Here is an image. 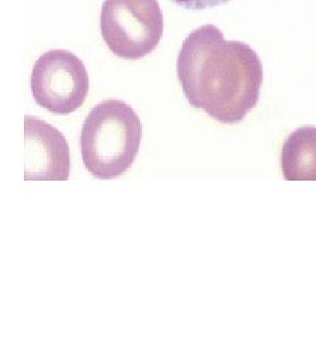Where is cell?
<instances>
[{
  "label": "cell",
  "instance_id": "1",
  "mask_svg": "<svg viewBox=\"0 0 316 356\" xmlns=\"http://www.w3.org/2000/svg\"><path fill=\"white\" fill-rule=\"evenodd\" d=\"M177 74L188 102L224 124L244 120L257 106L264 79L256 51L245 42L228 41L211 24L185 38Z\"/></svg>",
  "mask_w": 316,
  "mask_h": 356
},
{
  "label": "cell",
  "instance_id": "2",
  "mask_svg": "<svg viewBox=\"0 0 316 356\" xmlns=\"http://www.w3.org/2000/svg\"><path fill=\"white\" fill-rule=\"evenodd\" d=\"M141 138L139 115L129 104L116 99L99 103L81 132L83 164L99 179L119 177L135 163Z\"/></svg>",
  "mask_w": 316,
  "mask_h": 356
},
{
  "label": "cell",
  "instance_id": "3",
  "mask_svg": "<svg viewBox=\"0 0 316 356\" xmlns=\"http://www.w3.org/2000/svg\"><path fill=\"white\" fill-rule=\"evenodd\" d=\"M101 29L115 56L140 60L160 44L164 16L157 0H104Z\"/></svg>",
  "mask_w": 316,
  "mask_h": 356
},
{
  "label": "cell",
  "instance_id": "4",
  "mask_svg": "<svg viewBox=\"0 0 316 356\" xmlns=\"http://www.w3.org/2000/svg\"><path fill=\"white\" fill-rule=\"evenodd\" d=\"M89 89L85 64L72 51H47L33 66L32 95L38 104L53 114L74 113L86 101Z\"/></svg>",
  "mask_w": 316,
  "mask_h": 356
},
{
  "label": "cell",
  "instance_id": "5",
  "mask_svg": "<svg viewBox=\"0 0 316 356\" xmlns=\"http://www.w3.org/2000/svg\"><path fill=\"white\" fill-rule=\"evenodd\" d=\"M26 181H66L70 149L63 134L35 116H26Z\"/></svg>",
  "mask_w": 316,
  "mask_h": 356
},
{
  "label": "cell",
  "instance_id": "6",
  "mask_svg": "<svg viewBox=\"0 0 316 356\" xmlns=\"http://www.w3.org/2000/svg\"><path fill=\"white\" fill-rule=\"evenodd\" d=\"M281 166L288 181H316V127L291 132L282 148Z\"/></svg>",
  "mask_w": 316,
  "mask_h": 356
},
{
  "label": "cell",
  "instance_id": "7",
  "mask_svg": "<svg viewBox=\"0 0 316 356\" xmlns=\"http://www.w3.org/2000/svg\"><path fill=\"white\" fill-rule=\"evenodd\" d=\"M179 7H183L186 10H207V8H214L217 6H224L229 3L231 0H173Z\"/></svg>",
  "mask_w": 316,
  "mask_h": 356
}]
</instances>
